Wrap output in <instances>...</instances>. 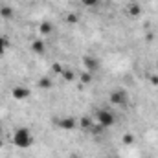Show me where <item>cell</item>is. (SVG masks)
Returning a JSON list of instances; mask_svg holds the SVG:
<instances>
[{"mask_svg": "<svg viewBox=\"0 0 158 158\" xmlns=\"http://www.w3.org/2000/svg\"><path fill=\"white\" fill-rule=\"evenodd\" d=\"M109 99H110V103L112 105H116V107H125L127 105V92L125 90H112L110 92V96H109Z\"/></svg>", "mask_w": 158, "mask_h": 158, "instance_id": "3", "label": "cell"}, {"mask_svg": "<svg viewBox=\"0 0 158 158\" xmlns=\"http://www.w3.org/2000/svg\"><path fill=\"white\" fill-rule=\"evenodd\" d=\"M98 2H99V0H83V4H85V6H88V7L98 6Z\"/></svg>", "mask_w": 158, "mask_h": 158, "instance_id": "19", "label": "cell"}, {"mask_svg": "<svg viewBox=\"0 0 158 158\" xmlns=\"http://www.w3.org/2000/svg\"><path fill=\"white\" fill-rule=\"evenodd\" d=\"M39 86L42 88V90H50L52 86H53V81L50 77H40L39 79Z\"/></svg>", "mask_w": 158, "mask_h": 158, "instance_id": "13", "label": "cell"}, {"mask_svg": "<svg viewBox=\"0 0 158 158\" xmlns=\"http://www.w3.org/2000/svg\"><path fill=\"white\" fill-rule=\"evenodd\" d=\"M96 123L101 125L103 129H109V127H112L116 123V118H114V114L109 109H101V110L96 112Z\"/></svg>", "mask_w": 158, "mask_h": 158, "instance_id": "2", "label": "cell"}, {"mask_svg": "<svg viewBox=\"0 0 158 158\" xmlns=\"http://www.w3.org/2000/svg\"><path fill=\"white\" fill-rule=\"evenodd\" d=\"M57 127L63 129V131H74L77 127V119L74 118H61L57 119Z\"/></svg>", "mask_w": 158, "mask_h": 158, "instance_id": "6", "label": "cell"}, {"mask_svg": "<svg viewBox=\"0 0 158 158\" xmlns=\"http://www.w3.org/2000/svg\"><path fill=\"white\" fill-rule=\"evenodd\" d=\"M11 96H13V99H17V101L28 99V98H30V88L17 85V86H13V90H11Z\"/></svg>", "mask_w": 158, "mask_h": 158, "instance_id": "5", "label": "cell"}, {"mask_svg": "<svg viewBox=\"0 0 158 158\" xmlns=\"http://www.w3.org/2000/svg\"><path fill=\"white\" fill-rule=\"evenodd\" d=\"M121 142H123V145H132V143H134V134L125 132V134H123V138H121Z\"/></svg>", "mask_w": 158, "mask_h": 158, "instance_id": "15", "label": "cell"}, {"mask_svg": "<svg viewBox=\"0 0 158 158\" xmlns=\"http://www.w3.org/2000/svg\"><path fill=\"white\" fill-rule=\"evenodd\" d=\"M13 143H15L19 149H28V147L33 145V134L30 132V129L19 127V129L13 132Z\"/></svg>", "mask_w": 158, "mask_h": 158, "instance_id": "1", "label": "cell"}, {"mask_svg": "<svg viewBox=\"0 0 158 158\" xmlns=\"http://www.w3.org/2000/svg\"><path fill=\"white\" fill-rule=\"evenodd\" d=\"M13 15H15V11H13L11 6H2V7H0V17H2L4 20H11Z\"/></svg>", "mask_w": 158, "mask_h": 158, "instance_id": "8", "label": "cell"}, {"mask_svg": "<svg viewBox=\"0 0 158 158\" xmlns=\"http://www.w3.org/2000/svg\"><path fill=\"white\" fill-rule=\"evenodd\" d=\"M151 83H153L155 86H158V76H153V77H151Z\"/></svg>", "mask_w": 158, "mask_h": 158, "instance_id": "20", "label": "cell"}, {"mask_svg": "<svg viewBox=\"0 0 158 158\" xmlns=\"http://www.w3.org/2000/svg\"><path fill=\"white\" fill-rule=\"evenodd\" d=\"M31 50H33L35 53H44V52H46V42L40 40V39H35L31 42Z\"/></svg>", "mask_w": 158, "mask_h": 158, "instance_id": "9", "label": "cell"}, {"mask_svg": "<svg viewBox=\"0 0 158 158\" xmlns=\"http://www.w3.org/2000/svg\"><path fill=\"white\" fill-rule=\"evenodd\" d=\"M79 81H81L83 85H90V83L94 81V74L85 70V72H81V74H79Z\"/></svg>", "mask_w": 158, "mask_h": 158, "instance_id": "12", "label": "cell"}, {"mask_svg": "<svg viewBox=\"0 0 158 158\" xmlns=\"http://www.w3.org/2000/svg\"><path fill=\"white\" fill-rule=\"evenodd\" d=\"M61 76H63V79H64V81H68V83L76 81V72H74V70H68V68H64Z\"/></svg>", "mask_w": 158, "mask_h": 158, "instance_id": "14", "label": "cell"}, {"mask_svg": "<svg viewBox=\"0 0 158 158\" xmlns=\"http://www.w3.org/2000/svg\"><path fill=\"white\" fill-rule=\"evenodd\" d=\"M52 70H53V74H59V76H61L63 70H64V66H63L61 63H53V64H52Z\"/></svg>", "mask_w": 158, "mask_h": 158, "instance_id": "17", "label": "cell"}, {"mask_svg": "<svg viewBox=\"0 0 158 158\" xmlns=\"http://www.w3.org/2000/svg\"><path fill=\"white\" fill-rule=\"evenodd\" d=\"M79 127L81 129H86V131H90V127L94 125V119L90 118V116H83V118H79Z\"/></svg>", "mask_w": 158, "mask_h": 158, "instance_id": "11", "label": "cell"}, {"mask_svg": "<svg viewBox=\"0 0 158 158\" xmlns=\"http://www.w3.org/2000/svg\"><path fill=\"white\" fill-rule=\"evenodd\" d=\"M7 46H9V40L6 39L4 35H0V48H2L4 52H6V50H7Z\"/></svg>", "mask_w": 158, "mask_h": 158, "instance_id": "18", "label": "cell"}, {"mask_svg": "<svg viewBox=\"0 0 158 158\" xmlns=\"http://www.w3.org/2000/svg\"><path fill=\"white\" fill-rule=\"evenodd\" d=\"M0 131H2V129H0Z\"/></svg>", "mask_w": 158, "mask_h": 158, "instance_id": "24", "label": "cell"}, {"mask_svg": "<svg viewBox=\"0 0 158 158\" xmlns=\"http://www.w3.org/2000/svg\"><path fill=\"white\" fill-rule=\"evenodd\" d=\"M2 53H4V50H2V48H0V55H2Z\"/></svg>", "mask_w": 158, "mask_h": 158, "instance_id": "22", "label": "cell"}, {"mask_svg": "<svg viewBox=\"0 0 158 158\" xmlns=\"http://www.w3.org/2000/svg\"><path fill=\"white\" fill-rule=\"evenodd\" d=\"M52 31H53V24H52L50 20H44V22H40L39 33L42 35V37H48V35H52Z\"/></svg>", "mask_w": 158, "mask_h": 158, "instance_id": "7", "label": "cell"}, {"mask_svg": "<svg viewBox=\"0 0 158 158\" xmlns=\"http://www.w3.org/2000/svg\"><path fill=\"white\" fill-rule=\"evenodd\" d=\"M64 20H66L68 24H76V22H77V20H79V17H77V15H76V13H68V15L64 17Z\"/></svg>", "mask_w": 158, "mask_h": 158, "instance_id": "16", "label": "cell"}, {"mask_svg": "<svg viewBox=\"0 0 158 158\" xmlns=\"http://www.w3.org/2000/svg\"><path fill=\"white\" fill-rule=\"evenodd\" d=\"M127 11H129V15H131V17H134V19H138V17L142 15V7H140L138 4H134V2L127 6Z\"/></svg>", "mask_w": 158, "mask_h": 158, "instance_id": "10", "label": "cell"}, {"mask_svg": "<svg viewBox=\"0 0 158 158\" xmlns=\"http://www.w3.org/2000/svg\"><path fill=\"white\" fill-rule=\"evenodd\" d=\"M156 66H158V61H156Z\"/></svg>", "mask_w": 158, "mask_h": 158, "instance_id": "23", "label": "cell"}, {"mask_svg": "<svg viewBox=\"0 0 158 158\" xmlns=\"http://www.w3.org/2000/svg\"><path fill=\"white\" fill-rule=\"evenodd\" d=\"M83 66L86 68V72H98L99 70V61L96 59V57H92V55H85L83 57Z\"/></svg>", "mask_w": 158, "mask_h": 158, "instance_id": "4", "label": "cell"}, {"mask_svg": "<svg viewBox=\"0 0 158 158\" xmlns=\"http://www.w3.org/2000/svg\"><path fill=\"white\" fill-rule=\"evenodd\" d=\"M70 158H81V156H79V155H72Z\"/></svg>", "mask_w": 158, "mask_h": 158, "instance_id": "21", "label": "cell"}]
</instances>
